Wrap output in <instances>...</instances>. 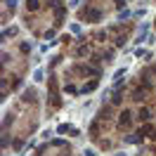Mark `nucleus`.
I'll return each instance as SVG.
<instances>
[{"label": "nucleus", "mask_w": 156, "mask_h": 156, "mask_svg": "<svg viewBox=\"0 0 156 156\" xmlns=\"http://www.w3.org/2000/svg\"><path fill=\"white\" fill-rule=\"evenodd\" d=\"M85 19L88 21H99L102 19V10H88L85 12Z\"/></svg>", "instance_id": "obj_1"}, {"label": "nucleus", "mask_w": 156, "mask_h": 156, "mask_svg": "<svg viewBox=\"0 0 156 156\" xmlns=\"http://www.w3.org/2000/svg\"><path fill=\"white\" fill-rule=\"evenodd\" d=\"M24 102H36V90L33 88H29V90H24Z\"/></svg>", "instance_id": "obj_2"}, {"label": "nucleus", "mask_w": 156, "mask_h": 156, "mask_svg": "<svg viewBox=\"0 0 156 156\" xmlns=\"http://www.w3.org/2000/svg\"><path fill=\"white\" fill-rule=\"evenodd\" d=\"M130 121H133V118H130V111H121L118 123H121V126H130Z\"/></svg>", "instance_id": "obj_3"}, {"label": "nucleus", "mask_w": 156, "mask_h": 156, "mask_svg": "<svg viewBox=\"0 0 156 156\" xmlns=\"http://www.w3.org/2000/svg\"><path fill=\"white\" fill-rule=\"evenodd\" d=\"M64 14H66V7H64V5H59L57 10H55V17H57V24H62V19H64Z\"/></svg>", "instance_id": "obj_4"}, {"label": "nucleus", "mask_w": 156, "mask_h": 156, "mask_svg": "<svg viewBox=\"0 0 156 156\" xmlns=\"http://www.w3.org/2000/svg\"><path fill=\"white\" fill-rule=\"evenodd\" d=\"M95 88H97V80H90V83H85V85L80 88V92H92Z\"/></svg>", "instance_id": "obj_5"}, {"label": "nucleus", "mask_w": 156, "mask_h": 156, "mask_svg": "<svg viewBox=\"0 0 156 156\" xmlns=\"http://www.w3.org/2000/svg\"><path fill=\"white\" fill-rule=\"evenodd\" d=\"M137 116L142 118V121H149V118H151V111H149V109H144V107H142V109H140V114H137Z\"/></svg>", "instance_id": "obj_6"}, {"label": "nucleus", "mask_w": 156, "mask_h": 156, "mask_svg": "<svg viewBox=\"0 0 156 156\" xmlns=\"http://www.w3.org/2000/svg\"><path fill=\"white\" fill-rule=\"evenodd\" d=\"M38 5H40L38 0H26V10H29V12H33V10H38Z\"/></svg>", "instance_id": "obj_7"}, {"label": "nucleus", "mask_w": 156, "mask_h": 156, "mask_svg": "<svg viewBox=\"0 0 156 156\" xmlns=\"http://www.w3.org/2000/svg\"><path fill=\"white\" fill-rule=\"evenodd\" d=\"M64 92H69V95H78L80 90H78L76 85H64Z\"/></svg>", "instance_id": "obj_8"}, {"label": "nucleus", "mask_w": 156, "mask_h": 156, "mask_svg": "<svg viewBox=\"0 0 156 156\" xmlns=\"http://www.w3.org/2000/svg\"><path fill=\"white\" fill-rule=\"evenodd\" d=\"M10 36H17V29L12 26V29H5L2 31V38H10Z\"/></svg>", "instance_id": "obj_9"}, {"label": "nucleus", "mask_w": 156, "mask_h": 156, "mask_svg": "<svg viewBox=\"0 0 156 156\" xmlns=\"http://www.w3.org/2000/svg\"><path fill=\"white\" fill-rule=\"evenodd\" d=\"M33 80H36V83L43 80V69H36V71H33Z\"/></svg>", "instance_id": "obj_10"}, {"label": "nucleus", "mask_w": 156, "mask_h": 156, "mask_svg": "<svg viewBox=\"0 0 156 156\" xmlns=\"http://www.w3.org/2000/svg\"><path fill=\"white\" fill-rule=\"evenodd\" d=\"M133 99H135V102H142V99H144V92H142V90H135V92H133Z\"/></svg>", "instance_id": "obj_11"}, {"label": "nucleus", "mask_w": 156, "mask_h": 156, "mask_svg": "<svg viewBox=\"0 0 156 156\" xmlns=\"http://www.w3.org/2000/svg\"><path fill=\"white\" fill-rule=\"evenodd\" d=\"M5 5H7V10H10V12L17 10V0H5Z\"/></svg>", "instance_id": "obj_12"}, {"label": "nucleus", "mask_w": 156, "mask_h": 156, "mask_svg": "<svg viewBox=\"0 0 156 156\" xmlns=\"http://www.w3.org/2000/svg\"><path fill=\"white\" fill-rule=\"evenodd\" d=\"M19 50L24 52V55H29V52H31V43H21V45H19Z\"/></svg>", "instance_id": "obj_13"}, {"label": "nucleus", "mask_w": 156, "mask_h": 156, "mask_svg": "<svg viewBox=\"0 0 156 156\" xmlns=\"http://www.w3.org/2000/svg\"><path fill=\"white\" fill-rule=\"evenodd\" d=\"M111 102H114V104H121V102H123V95H121V92H116V95L111 97Z\"/></svg>", "instance_id": "obj_14"}, {"label": "nucleus", "mask_w": 156, "mask_h": 156, "mask_svg": "<svg viewBox=\"0 0 156 156\" xmlns=\"http://www.w3.org/2000/svg\"><path fill=\"white\" fill-rule=\"evenodd\" d=\"M88 52H90V50L85 48V45H83V48H78V52H76V55H78V57H83V55H88Z\"/></svg>", "instance_id": "obj_15"}, {"label": "nucleus", "mask_w": 156, "mask_h": 156, "mask_svg": "<svg viewBox=\"0 0 156 156\" xmlns=\"http://www.w3.org/2000/svg\"><path fill=\"white\" fill-rule=\"evenodd\" d=\"M10 121H12V114H5V121H2V126L7 128V126H10Z\"/></svg>", "instance_id": "obj_16"}, {"label": "nucleus", "mask_w": 156, "mask_h": 156, "mask_svg": "<svg viewBox=\"0 0 156 156\" xmlns=\"http://www.w3.org/2000/svg\"><path fill=\"white\" fill-rule=\"evenodd\" d=\"M128 17H130V12H128V10H126V12H121V14H118V19H121V21H123V19H128Z\"/></svg>", "instance_id": "obj_17"}, {"label": "nucleus", "mask_w": 156, "mask_h": 156, "mask_svg": "<svg viewBox=\"0 0 156 156\" xmlns=\"http://www.w3.org/2000/svg\"><path fill=\"white\" fill-rule=\"evenodd\" d=\"M55 38V31H45V40H52Z\"/></svg>", "instance_id": "obj_18"}, {"label": "nucleus", "mask_w": 156, "mask_h": 156, "mask_svg": "<svg viewBox=\"0 0 156 156\" xmlns=\"http://www.w3.org/2000/svg\"><path fill=\"white\" fill-rule=\"evenodd\" d=\"M111 57H114V52H111V50H107V52H104V59H107V62H111Z\"/></svg>", "instance_id": "obj_19"}, {"label": "nucleus", "mask_w": 156, "mask_h": 156, "mask_svg": "<svg viewBox=\"0 0 156 156\" xmlns=\"http://www.w3.org/2000/svg\"><path fill=\"white\" fill-rule=\"evenodd\" d=\"M85 156H97V154H95L92 149H85Z\"/></svg>", "instance_id": "obj_20"}, {"label": "nucleus", "mask_w": 156, "mask_h": 156, "mask_svg": "<svg viewBox=\"0 0 156 156\" xmlns=\"http://www.w3.org/2000/svg\"><path fill=\"white\" fill-rule=\"evenodd\" d=\"M116 5H118V7H123V5H126V0H116Z\"/></svg>", "instance_id": "obj_21"}, {"label": "nucleus", "mask_w": 156, "mask_h": 156, "mask_svg": "<svg viewBox=\"0 0 156 156\" xmlns=\"http://www.w3.org/2000/svg\"><path fill=\"white\" fill-rule=\"evenodd\" d=\"M116 156H126V154H116Z\"/></svg>", "instance_id": "obj_22"}, {"label": "nucleus", "mask_w": 156, "mask_h": 156, "mask_svg": "<svg viewBox=\"0 0 156 156\" xmlns=\"http://www.w3.org/2000/svg\"><path fill=\"white\" fill-rule=\"evenodd\" d=\"M154 71H156V69H154Z\"/></svg>", "instance_id": "obj_23"}]
</instances>
